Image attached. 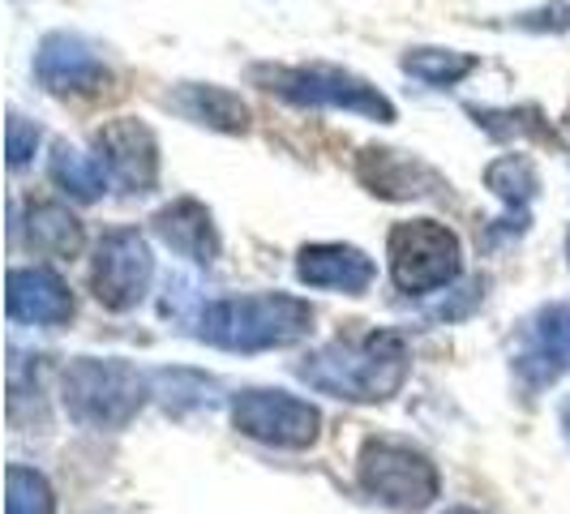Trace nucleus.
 <instances>
[{
    "label": "nucleus",
    "instance_id": "nucleus-24",
    "mask_svg": "<svg viewBox=\"0 0 570 514\" xmlns=\"http://www.w3.org/2000/svg\"><path fill=\"white\" fill-rule=\"evenodd\" d=\"M39 125L27 120V116L9 112L4 120V155H9V171H22L35 159V150H39Z\"/></svg>",
    "mask_w": 570,
    "mask_h": 514
},
{
    "label": "nucleus",
    "instance_id": "nucleus-19",
    "mask_svg": "<svg viewBox=\"0 0 570 514\" xmlns=\"http://www.w3.org/2000/svg\"><path fill=\"white\" fill-rule=\"evenodd\" d=\"M468 116L476 120V129H485L489 138H498V142H541L562 150V138L553 134L549 116L541 108H532V103H523V108H481V103H468Z\"/></svg>",
    "mask_w": 570,
    "mask_h": 514
},
{
    "label": "nucleus",
    "instance_id": "nucleus-14",
    "mask_svg": "<svg viewBox=\"0 0 570 514\" xmlns=\"http://www.w3.org/2000/svg\"><path fill=\"white\" fill-rule=\"evenodd\" d=\"M485 189L507 206V215H502L498 224H489V231H485V245L493 249V245H502V240L523 236L528 224H532L528 206H532L537 194H541L537 164H532L528 155H502V159H493V164L485 168Z\"/></svg>",
    "mask_w": 570,
    "mask_h": 514
},
{
    "label": "nucleus",
    "instance_id": "nucleus-4",
    "mask_svg": "<svg viewBox=\"0 0 570 514\" xmlns=\"http://www.w3.org/2000/svg\"><path fill=\"white\" fill-rule=\"evenodd\" d=\"M254 82L292 108L352 112L377 120V125H395V116H400L377 86L347 69H335V65H254Z\"/></svg>",
    "mask_w": 570,
    "mask_h": 514
},
{
    "label": "nucleus",
    "instance_id": "nucleus-3",
    "mask_svg": "<svg viewBox=\"0 0 570 514\" xmlns=\"http://www.w3.org/2000/svg\"><path fill=\"white\" fill-rule=\"evenodd\" d=\"M155 395V377L120 356H78L60 373V403L82 428H125Z\"/></svg>",
    "mask_w": 570,
    "mask_h": 514
},
{
    "label": "nucleus",
    "instance_id": "nucleus-18",
    "mask_svg": "<svg viewBox=\"0 0 570 514\" xmlns=\"http://www.w3.org/2000/svg\"><path fill=\"white\" fill-rule=\"evenodd\" d=\"M18 231H22L27 249L43 257H57V261L78 257L86 245V228L78 224V215L69 206H60V201H30Z\"/></svg>",
    "mask_w": 570,
    "mask_h": 514
},
{
    "label": "nucleus",
    "instance_id": "nucleus-16",
    "mask_svg": "<svg viewBox=\"0 0 570 514\" xmlns=\"http://www.w3.org/2000/svg\"><path fill=\"white\" fill-rule=\"evenodd\" d=\"M150 228H155V236L168 245L171 254L194 261V266H215L219 254H224L215 215L198 198H176L168 206H159L150 215Z\"/></svg>",
    "mask_w": 570,
    "mask_h": 514
},
{
    "label": "nucleus",
    "instance_id": "nucleus-1",
    "mask_svg": "<svg viewBox=\"0 0 570 514\" xmlns=\"http://www.w3.org/2000/svg\"><path fill=\"white\" fill-rule=\"evenodd\" d=\"M412 373L407 343L395 330H370L361 339H335L309 352L296 377L314 386L317 395H331L340 403H386L403 391Z\"/></svg>",
    "mask_w": 570,
    "mask_h": 514
},
{
    "label": "nucleus",
    "instance_id": "nucleus-27",
    "mask_svg": "<svg viewBox=\"0 0 570 514\" xmlns=\"http://www.w3.org/2000/svg\"><path fill=\"white\" fill-rule=\"evenodd\" d=\"M442 514H481V511H472V506H451V511H442Z\"/></svg>",
    "mask_w": 570,
    "mask_h": 514
},
{
    "label": "nucleus",
    "instance_id": "nucleus-23",
    "mask_svg": "<svg viewBox=\"0 0 570 514\" xmlns=\"http://www.w3.org/2000/svg\"><path fill=\"white\" fill-rule=\"evenodd\" d=\"M215 391H219V386H215L210 377L189 373V369H171L155 377V395H159V403L168 407L171 416H185L189 407H210V403H215Z\"/></svg>",
    "mask_w": 570,
    "mask_h": 514
},
{
    "label": "nucleus",
    "instance_id": "nucleus-5",
    "mask_svg": "<svg viewBox=\"0 0 570 514\" xmlns=\"http://www.w3.org/2000/svg\"><path fill=\"white\" fill-rule=\"evenodd\" d=\"M356 485L361 493L400 514H421L442 497L438 463L395 437H370L356 458Z\"/></svg>",
    "mask_w": 570,
    "mask_h": 514
},
{
    "label": "nucleus",
    "instance_id": "nucleus-15",
    "mask_svg": "<svg viewBox=\"0 0 570 514\" xmlns=\"http://www.w3.org/2000/svg\"><path fill=\"white\" fill-rule=\"evenodd\" d=\"M296 279L305 287H322V291H343V296H365L377 279V266L365 249L343 245V240H322V245H305L296 254Z\"/></svg>",
    "mask_w": 570,
    "mask_h": 514
},
{
    "label": "nucleus",
    "instance_id": "nucleus-22",
    "mask_svg": "<svg viewBox=\"0 0 570 514\" xmlns=\"http://www.w3.org/2000/svg\"><path fill=\"white\" fill-rule=\"evenodd\" d=\"M4 514H57V488L43 472L9 463L4 472Z\"/></svg>",
    "mask_w": 570,
    "mask_h": 514
},
{
    "label": "nucleus",
    "instance_id": "nucleus-20",
    "mask_svg": "<svg viewBox=\"0 0 570 514\" xmlns=\"http://www.w3.org/2000/svg\"><path fill=\"white\" fill-rule=\"evenodd\" d=\"M48 176H52V185H57L60 194H69L73 201H99L108 194V185H112L99 159H90L86 150H78V146L69 142L52 146Z\"/></svg>",
    "mask_w": 570,
    "mask_h": 514
},
{
    "label": "nucleus",
    "instance_id": "nucleus-21",
    "mask_svg": "<svg viewBox=\"0 0 570 514\" xmlns=\"http://www.w3.org/2000/svg\"><path fill=\"white\" fill-rule=\"evenodd\" d=\"M400 65L407 78H416L421 86H433V90H451L468 73L481 69V60L472 52H455V48H407Z\"/></svg>",
    "mask_w": 570,
    "mask_h": 514
},
{
    "label": "nucleus",
    "instance_id": "nucleus-28",
    "mask_svg": "<svg viewBox=\"0 0 570 514\" xmlns=\"http://www.w3.org/2000/svg\"><path fill=\"white\" fill-rule=\"evenodd\" d=\"M567 257H570V236H567Z\"/></svg>",
    "mask_w": 570,
    "mask_h": 514
},
{
    "label": "nucleus",
    "instance_id": "nucleus-11",
    "mask_svg": "<svg viewBox=\"0 0 570 514\" xmlns=\"http://www.w3.org/2000/svg\"><path fill=\"white\" fill-rule=\"evenodd\" d=\"M35 82L48 95L60 99H78V95H99L108 86V65L95 52V43H86L82 34L52 30L43 34L39 52H35Z\"/></svg>",
    "mask_w": 570,
    "mask_h": 514
},
{
    "label": "nucleus",
    "instance_id": "nucleus-6",
    "mask_svg": "<svg viewBox=\"0 0 570 514\" xmlns=\"http://www.w3.org/2000/svg\"><path fill=\"white\" fill-rule=\"evenodd\" d=\"M391 279L403 296H433L451 287L463 270V245L446 224L438 219H407L386 236Z\"/></svg>",
    "mask_w": 570,
    "mask_h": 514
},
{
    "label": "nucleus",
    "instance_id": "nucleus-17",
    "mask_svg": "<svg viewBox=\"0 0 570 514\" xmlns=\"http://www.w3.org/2000/svg\"><path fill=\"white\" fill-rule=\"evenodd\" d=\"M168 108L202 129H215V134H249V103L228 86L180 82L168 95Z\"/></svg>",
    "mask_w": 570,
    "mask_h": 514
},
{
    "label": "nucleus",
    "instance_id": "nucleus-12",
    "mask_svg": "<svg viewBox=\"0 0 570 514\" xmlns=\"http://www.w3.org/2000/svg\"><path fill=\"white\" fill-rule=\"evenodd\" d=\"M356 180L382 201H412V198H442L451 185L438 171L386 146H365L356 155Z\"/></svg>",
    "mask_w": 570,
    "mask_h": 514
},
{
    "label": "nucleus",
    "instance_id": "nucleus-9",
    "mask_svg": "<svg viewBox=\"0 0 570 514\" xmlns=\"http://www.w3.org/2000/svg\"><path fill=\"white\" fill-rule=\"evenodd\" d=\"M570 373V300H553L519 326L514 377L528 395L553 386Z\"/></svg>",
    "mask_w": 570,
    "mask_h": 514
},
{
    "label": "nucleus",
    "instance_id": "nucleus-26",
    "mask_svg": "<svg viewBox=\"0 0 570 514\" xmlns=\"http://www.w3.org/2000/svg\"><path fill=\"white\" fill-rule=\"evenodd\" d=\"M558 425H562V437H567V446H570V399L562 403V412H558Z\"/></svg>",
    "mask_w": 570,
    "mask_h": 514
},
{
    "label": "nucleus",
    "instance_id": "nucleus-7",
    "mask_svg": "<svg viewBox=\"0 0 570 514\" xmlns=\"http://www.w3.org/2000/svg\"><path fill=\"white\" fill-rule=\"evenodd\" d=\"M232 425L249 442L275 451H309L322 437V412L309 399H296L287 391L249 386L232 399Z\"/></svg>",
    "mask_w": 570,
    "mask_h": 514
},
{
    "label": "nucleus",
    "instance_id": "nucleus-2",
    "mask_svg": "<svg viewBox=\"0 0 570 514\" xmlns=\"http://www.w3.org/2000/svg\"><path fill=\"white\" fill-rule=\"evenodd\" d=\"M194 335L219 352H279L309 339L314 330V309L301 296L287 291H254V296H228V300H210L194 317Z\"/></svg>",
    "mask_w": 570,
    "mask_h": 514
},
{
    "label": "nucleus",
    "instance_id": "nucleus-10",
    "mask_svg": "<svg viewBox=\"0 0 570 514\" xmlns=\"http://www.w3.org/2000/svg\"><path fill=\"white\" fill-rule=\"evenodd\" d=\"M95 150L120 194H150L159 185V138L138 116H112L99 125Z\"/></svg>",
    "mask_w": 570,
    "mask_h": 514
},
{
    "label": "nucleus",
    "instance_id": "nucleus-13",
    "mask_svg": "<svg viewBox=\"0 0 570 514\" xmlns=\"http://www.w3.org/2000/svg\"><path fill=\"white\" fill-rule=\"evenodd\" d=\"M73 291L48 266H13L9 291H4V314L18 326H65L73 317Z\"/></svg>",
    "mask_w": 570,
    "mask_h": 514
},
{
    "label": "nucleus",
    "instance_id": "nucleus-25",
    "mask_svg": "<svg viewBox=\"0 0 570 514\" xmlns=\"http://www.w3.org/2000/svg\"><path fill=\"white\" fill-rule=\"evenodd\" d=\"M519 27L523 30H570V4H553V9H541V13H523Z\"/></svg>",
    "mask_w": 570,
    "mask_h": 514
},
{
    "label": "nucleus",
    "instance_id": "nucleus-8",
    "mask_svg": "<svg viewBox=\"0 0 570 514\" xmlns=\"http://www.w3.org/2000/svg\"><path fill=\"white\" fill-rule=\"evenodd\" d=\"M155 279V257L138 228H112L99 236L90 257V291L108 314L138 309Z\"/></svg>",
    "mask_w": 570,
    "mask_h": 514
}]
</instances>
